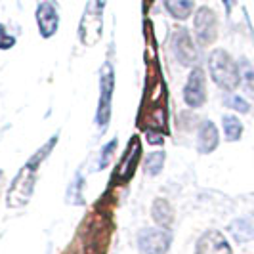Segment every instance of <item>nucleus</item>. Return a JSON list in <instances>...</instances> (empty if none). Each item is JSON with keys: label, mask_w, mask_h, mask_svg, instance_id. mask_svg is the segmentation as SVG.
Instances as JSON below:
<instances>
[{"label": "nucleus", "mask_w": 254, "mask_h": 254, "mask_svg": "<svg viewBox=\"0 0 254 254\" xmlns=\"http://www.w3.org/2000/svg\"><path fill=\"white\" fill-rule=\"evenodd\" d=\"M163 4L166 12L178 21H186L195 10V0H163Z\"/></svg>", "instance_id": "nucleus-14"}, {"label": "nucleus", "mask_w": 254, "mask_h": 254, "mask_svg": "<svg viewBox=\"0 0 254 254\" xmlns=\"http://www.w3.org/2000/svg\"><path fill=\"white\" fill-rule=\"evenodd\" d=\"M222 2H224V6H226V10H228V12H231V8L237 4V0H222Z\"/></svg>", "instance_id": "nucleus-23"}, {"label": "nucleus", "mask_w": 254, "mask_h": 254, "mask_svg": "<svg viewBox=\"0 0 254 254\" xmlns=\"http://www.w3.org/2000/svg\"><path fill=\"white\" fill-rule=\"evenodd\" d=\"M37 25L42 38H52L60 27V4L56 0H38Z\"/></svg>", "instance_id": "nucleus-8"}, {"label": "nucleus", "mask_w": 254, "mask_h": 254, "mask_svg": "<svg viewBox=\"0 0 254 254\" xmlns=\"http://www.w3.org/2000/svg\"><path fill=\"white\" fill-rule=\"evenodd\" d=\"M151 218L159 228H170L174 222V208L166 199H155L151 204Z\"/></svg>", "instance_id": "nucleus-13"}, {"label": "nucleus", "mask_w": 254, "mask_h": 254, "mask_svg": "<svg viewBox=\"0 0 254 254\" xmlns=\"http://www.w3.org/2000/svg\"><path fill=\"white\" fill-rule=\"evenodd\" d=\"M222 127H224V136H226V140L228 141L241 140L243 123L237 119V117H233V115H226V117L222 119Z\"/></svg>", "instance_id": "nucleus-15"}, {"label": "nucleus", "mask_w": 254, "mask_h": 254, "mask_svg": "<svg viewBox=\"0 0 254 254\" xmlns=\"http://www.w3.org/2000/svg\"><path fill=\"white\" fill-rule=\"evenodd\" d=\"M107 0H88L80 21V40L84 44H94L102 35V15Z\"/></svg>", "instance_id": "nucleus-5"}, {"label": "nucleus", "mask_w": 254, "mask_h": 254, "mask_svg": "<svg viewBox=\"0 0 254 254\" xmlns=\"http://www.w3.org/2000/svg\"><path fill=\"white\" fill-rule=\"evenodd\" d=\"M117 151V140H111L107 145H103L102 153H100V159H98V170H103L105 166L111 163V157H113V153Z\"/></svg>", "instance_id": "nucleus-20"}, {"label": "nucleus", "mask_w": 254, "mask_h": 254, "mask_svg": "<svg viewBox=\"0 0 254 254\" xmlns=\"http://www.w3.org/2000/svg\"><path fill=\"white\" fill-rule=\"evenodd\" d=\"M239 69H241V86L245 90V94L254 100V71L251 64L247 60H241L239 62Z\"/></svg>", "instance_id": "nucleus-17"}, {"label": "nucleus", "mask_w": 254, "mask_h": 254, "mask_svg": "<svg viewBox=\"0 0 254 254\" xmlns=\"http://www.w3.org/2000/svg\"><path fill=\"white\" fill-rule=\"evenodd\" d=\"M218 143H220V134L216 125L212 121H203L197 132V151L201 155H208L216 151Z\"/></svg>", "instance_id": "nucleus-11"}, {"label": "nucleus", "mask_w": 254, "mask_h": 254, "mask_svg": "<svg viewBox=\"0 0 254 254\" xmlns=\"http://www.w3.org/2000/svg\"><path fill=\"white\" fill-rule=\"evenodd\" d=\"M172 52H174L176 60L182 65H186V67H193V65L197 64V60H199L195 40L191 38L190 31L184 29V27L178 29L174 33V37H172Z\"/></svg>", "instance_id": "nucleus-9"}, {"label": "nucleus", "mask_w": 254, "mask_h": 254, "mask_svg": "<svg viewBox=\"0 0 254 254\" xmlns=\"http://www.w3.org/2000/svg\"><path fill=\"white\" fill-rule=\"evenodd\" d=\"M184 102L191 109H199L206 103V78L203 67L193 65L190 71L188 82L184 86Z\"/></svg>", "instance_id": "nucleus-6"}, {"label": "nucleus", "mask_w": 254, "mask_h": 254, "mask_svg": "<svg viewBox=\"0 0 254 254\" xmlns=\"http://www.w3.org/2000/svg\"><path fill=\"white\" fill-rule=\"evenodd\" d=\"M140 254H166L172 247V231L166 228H143L136 235Z\"/></svg>", "instance_id": "nucleus-4"}, {"label": "nucleus", "mask_w": 254, "mask_h": 254, "mask_svg": "<svg viewBox=\"0 0 254 254\" xmlns=\"http://www.w3.org/2000/svg\"><path fill=\"white\" fill-rule=\"evenodd\" d=\"M15 46V37L6 31V27L0 23V50H10Z\"/></svg>", "instance_id": "nucleus-21"}, {"label": "nucleus", "mask_w": 254, "mask_h": 254, "mask_svg": "<svg viewBox=\"0 0 254 254\" xmlns=\"http://www.w3.org/2000/svg\"><path fill=\"white\" fill-rule=\"evenodd\" d=\"M82 184H84V178L80 176V174H76L75 182L71 184V188H69V195H67V203L73 199V203L71 204H82L84 203V199L80 197V190H82Z\"/></svg>", "instance_id": "nucleus-18"}, {"label": "nucleus", "mask_w": 254, "mask_h": 254, "mask_svg": "<svg viewBox=\"0 0 254 254\" xmlns=\"http://www.w3.org/2000/svg\"><path fill=\"white\" fill-rule=\"evenodd\" d=\"M228 233L237 243L254 241V216L235 218L228 226Z\"/></svg>", "instance_id": "nucleus-12"}, {"label": "nucleus", "mask_w": 254, "mask_h": 254, "mask_svg": "<svg viewBox=\"0 0 254 254\" xmlns=\"http://www.w3.org/2000/svg\"><path fill=\"white\" fill-rule=\"evenodd\" d=\"M115 92V71L111 64H103L100 73V102L96 111V125L100 130H105L111 121V100Z\"/></svg>", "instance_id": "nucleus-3"}, {"label": "nucleus", "mask_w": 254, "mask_h": 254, "mask_svg": "<svg viewBox=\"0 0 254 254\" xmlns=\"http://www.w3.org/2000/svg\"><path fill=\"white\" fill-rule=\"evenodd\" d=\"M208 71L212 80L222 90H235L241 86V69L239 64L226 50L218 48L208 56Z\"/></svg>", "instance_id": "nucleus-2"}, {"label": "nucleus", "mask_w": 254, "mask_h": 254, "mask_svg": "<svg viewBox=\"0 0 254 254\" xmlns=\"http://www.w3.org/2000/svg\"><path fill=\"white\" fill-rule=\"evenodd\" d=\"M195 254H231V245L222 231L208 229L199 237L195 245Z\"/></svg>", "instance_id": "nucleus-10"}, {"label": "nucleus", "mask_w": 254, "mask_h": 254, "mask_svg": "<svg viewBox=\"0 0 254 254\" xmlns=\"http://www.w3.org/2000/svg\"><path fill=\"white\" fill-rule=\"evenodd\" d=\"M224 105L235 109V111H239V113H249L251 111V103L245 102L241 96H226L224 98Z\"/></svg>", "instance_id": "nucleus-19"}, {"label": "nucleus", "mask_w": 254, "mask_h": 254, "mask_svg": "<svg viewBox=\"0 0 254 254\" xmlns=\"http://www.w3.org/2000/svg\"><path fill=\"white\" fill-rule=\"evenodd\" d=\"M58 134H54L50 140L46 141L40 149H38L25 165L19 168L17 176L13 178L12 186L8 190V195H6V204L8 208H23L31 197H33V191H35V184H37V176H38V168L44 163V159L48 157L54 149V145L58 143Z\"/></svg>", "instance_id": "nucleus-1"}, {"label": "nucleus", "mask_w": 254, "mask_h": 254, "mask_svg": "<svg viewBox=\"0 0 254 254\" xmlns=\"http://www.w3.org/2000/svg\"><path fill=\"white\" fill-rule=\"evenodd\" d=\"M193 31H195V38L201 46L212 44L218 37V19L214 10L201 6L193 19Z\"/></svg>", "instance_id": "nucleus-7"}, {"label": "nucleus", "mask_w": 254, "mask_h": 254, "mask_svg": "<svg viewBox=\"0 0 254 254\" xmlns=\"http://www.w3.org/2000/svg\"><path fill=\"white\" fill-rule=\"evenodd\" d=\"M166 153L165 151H153L145 159V174L147 176H159L161 170L165 168Z\"/></svg>", "instance_id": "nucleus-16"}, {"label": "nucleus", "mask_w": 254, "mask_h": 254, "mask_svg": "<svg viewBox=\"0 0 254 254\" xmlns=\"http://www.w3.org/2000/svg\"><path fill=\"white\" fill-rule=\"evenodd\" d=\"M147 140H149V143H157V145H161V143H163V136H157L155 132H149V134H147Z\"/></svg>", "instance_id": "nucleus-22"}, {"label": "nucleus", "mask_w": 254, "mask_h": 254, "mask_svg": "<svg viewBox=\"0 0 254 254\" xmlns=\"http://www.w3.org/2000/svg\"><path fill=\"white\" fill-rule=\"evenodd\" d=\"M0 182H2V172H0Z\"/></svg>", "instance_id": "nucleus-24"}]
</instances>
